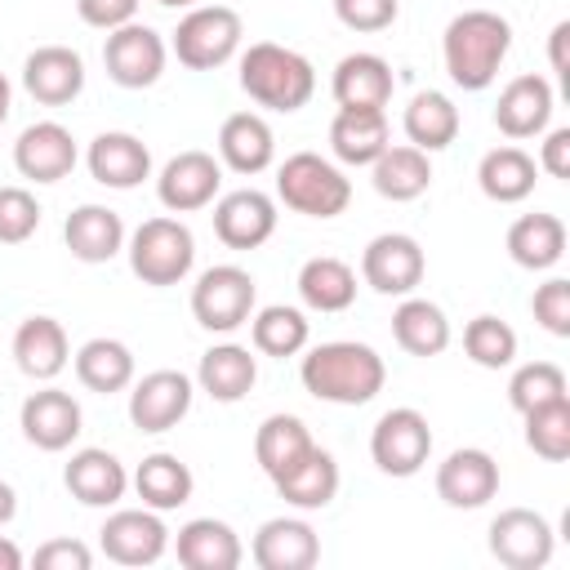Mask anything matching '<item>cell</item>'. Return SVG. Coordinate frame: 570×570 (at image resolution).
Returning <instances> with one entry per match:
<instances>
[{"label": "cell", "mask_w": 570, "mask_h": 570, "mask_svg": "<svg viewBox=\"0 0 570 570\" xmlns=\"http://www.w3.org/2000/svg\"><path fill=\"white\" fill-rule=\"evenodd\" d=\"M298 379H303V387L316 401H330V405H365V401H374L383 392L387 365H383V356L370 343L334 338V343H316L303 356Z\"/></svg>", "instance_id": "cell-1"}, {"label": "cell", "mask_w": 570, "mask_h": 570, "mask_svg": "<svg viewBox=\"0 0 570 570\" xmlns=\"http://www.w3.org/2000/svg\"><path fill=\"white\" fill-rule=\"evenodd\" d=\"M508 49H512V27L494 9H463L459 18H450L441 36V58H445L450 80L472 94L494 85Z\"/></svg>", "instance_id": "cell-2"}, {"label": "cell", "mask_w": 570, "mask_h": 570, "mask_svg": "<svg viewBox=\"0 0 570 570\" xmlns=\"http://www.w3.org/2000/svg\"><path fill=\"white\" fill-rule=\"evenodd\" d=\"M240 89L272 111H298L316 94V71L312 62L276 40H258L240 53Z\"/></svg>", "instance_id": "cell-3"}, {"label": "cell", "mask_w": 570, "mask_h": 570, "mask_svg": "<svg viewBox=\"0 0 570 570\" xmlns=\"http://www.w3.org/2000/svg\"><path fill=\"white\" fill-rule=\"evenodd\" d=\"M276 196L285 200V209L307 214V218H338L352 205V178L316 156V151H294L285 156V165L276 169Z\"/></svg>", "instance_id": "cell-4"}, {"label": "cell", "mask_w": 570, "mask_h": 570, "mask_svg": "<svg viewBox=\"0 0 570 570\" xmlns=\"http://www.w3.org/2000/svg\"><path fill=\"white\" fill-rule=\"evenodd\" d=\"M196 263V236L178 218H147L129 236V267L142 285H178Z\"/></svg>", "instance_id": "cell-5"}, {"label": "cell", "mask_w": 570, "mask_h": 570, "mask_svg": "<svg viewBox=\"0 0 570 570\" xmlns=\"http://www.w3.org/2000/svg\"><path fill=\"white\" fill-rule=\"evenodd\" d=\"M254 303H258V285L245 267L236 263H218V267H205L191 285V316L200 330L209 334H232L240 330L249 316H254Z\"/></svg>", "instance_id": "cell-6"}, {"label": "cell", "mask_w": 570, "mask_h": 570, "mask_svg": "<svg viewBox=\"0 0 570 570\" xmlns=\"http://www.w3.org/2000/svg\"><path fill=\"white\" fill-rule=\"evenodd\" d=\"M240 13L227 9V4H200L191 9L178 27H174V58L187 67V71H214L223 67L227 58H236L240 49Z\"/></svg>", "instance_id": "cell-7"}, {"label": "cell", "mask_w": 570, "mask_h": 570, "mask_svg": "<svg viewBox=\"0 0 570 570\" xmlns=\"http://www.w3.org/2000/svg\"><path fill=\"white\" fill-rule=\"evenodd\" d=\"M432 454V428L414 405L387 410L370 432V459L387 476H414Z\"/></svg>", "instance_id": "cell-8"}, {"label": "cell", "mask_w": 570, "mask_h": 570, "mask_svg": "<svg viewBox=\"0 0 570 570\" xmlns=\"http://www.w3.org/2000/svg\"><path fill=\"white\" fill-rule=\"evenodd\" d=\"M165 58H169V49H165L160 31H151L138 18L125 22V27H116V31H107L102 67H107V76L120 89H147V85H156L160 71H165Z\"/></svg>", "instance_id": "cell-9"}, {"label": "cell", "mask_w": 570, "mask_h": 570, "mask_svg": "<svg viewBox=\"0 0 570 570\" xmlns=\"http://www.w3.org/2000/svg\"><path fill=\"white\" fill-rule=\"evenodd\" d=\"M428 272V258H423V245L405 232H383L365 245L361 254V281L374 289V294H387V298H405L419 289Z\"/></svg>", "instance_id": "cell-10"}, {"label": "cell", "mask_w": 570, "mask_h": 570, "mask_svg": "<svg viewBox=\"0 0 570 570\" xmlns=\"http://www.w3.org/2000/svg\"><path fill=\"white\" fill-rule=\"evenodd\" d=\"M552 525L534 508H503L490 521V557L508 570H543L552 561Z\"/></svg>", "instance_id": "cell-11"}, {"label": "cell", "mask_w": 570, "mask_h": 570, "mask_svg": "<svg viewBox=\"0 0 570 570\" xmlns=\"http://www.w3.org/2000/svg\"><path fill=\"white\" fill-rule=\"evenodd\" d=\"M98 548L116 566H151V561L165 557L169 530H165V521H160L156 508H120V512H111L102 521Z\"/></svg>", "instance_id": "cell-12"}, {"label": "cell", "mask_w": 570, "mask_h": 570, "mask_svg": "<svg viewBox=\"0 0 570 570\" xmlns=\"http://www.w3.org/2000/svg\"><path fill=\"white\" fill-rule=\"evenodd\" d=\"M223 187V165L209 156V151H178L165 160L160 178H156V196L169 214H196L205 205H214Z\"/></svg>", "instance_id": "cell-13"}, {"label": "cell", "mask_w": 570, "mask_h": 570, "mask_svg": "<svg viewBox=\"0 0 570 570\" xmlns=\"http://www.w3.org/2000/svg\"><path fill=\"white\" fill-rule=\"evenodd\" d=\"M191 379L183 370H151L129 392V423L138 432H169L191 410Z\"/></svg>", "instance_id": "cell-14"}, {"label": "cell", "mask_w": 570, "mask_h": 570, "mask_svg": "<svg viewBox=\"0 0 570 570\" xmlns=\"http://www.w3.org/2000/svg\"><path fill=\"white\" fill-rule=\"evenodd\" d=\"M436 494L445 508H485L494 494H499V463L490 450L481 445H463V450H450L436 468Z\"/></svg>", "instance_id": "cell-15"}, {"label": "cell", "mask_w": 570, "mask_h": 570, "mask_svg": "<svg viewBox=\"0 0 570 570\" xmlns=\"http://www.w3.org/2000/svg\"><path fill=\"white\" fill-rule=\"evenodd\" d=\"M80 423H85L80 401H76L71 392H62V387H40V392H31V396L22 401V410H18L22 436H27L36 450H49V454L67 450V445L80 436Z\"/></svg>", "instance_id": "cell-16"}, {"label": "cell", "mask_w": 570, "mask_h": 570, "mask_svg": "<svg viewBox=\"0 0 570 570\" xmlns=\"http://www.w3.org/2000/svg\"><path fill=\"white\" fill-rule=\"evenodd\" d=\"M276 232V200L258 187H240L218 196L214 205V236L227 249H258Z\"/></svg>", "instance_id": "cell-17"}, {"label": "cell", "mask_w": 570, "mask_h": 570, "mask_svg": "<svg viewBox=\"0 0 570 570\" xmlns=\"http://www.w3.org/2000/svg\"><path fill=\"white\" fill-rule=\"evenodd\" d=\"M13 165L31 183H58L76 169V138L58 120H36L13 142Z\"/></svg>", "instance_id": "cell-18"}, {"label": "cell", "mask_w": 570, "mask_h": 570, "mask_svg": "<svg viewBox=\"0 0 570 570\" xmlns=\"http://www.w3.org/2000/svg\"><path fill=\"white\" fill-rule=\"evenodd\" d=\"M22 85L45 107H67L85 89V58L67 45H40L22 62Z\"/></svg>", "instance_id": "cell-19"}, {"label": "cell", "mask_w": 570, "mask_h": 570, "mask_svg": "<svg viewBox=\"0 0 570 570\" xmlns=\"http://www.w3.org/2000/svg\"><path fill=\"white\" fill-rule=\"evenodd\" d=\"M249 557L258 570H312L321 561V539L303 517H272L258 525Z\"/></svg>", "instance_id": "cell-20"}, {"label": "cell", "mask_w": 570, "mask_h": 570, "mask_svg": "<svg viewBox=\"0 0 570 570\" xmlns=\"http://www.w3.org/2000/svg\"><path fill=\"white\" fill-rule=\"evenodd\" d=\"M62 485L71 490V499H80L85 508H111L125 499L129 490V472L125 463L111 454V450H98V445H85L67 459L62 468Z\"/></svg>", "instance_id": "cell-21"}, {"label": "cell", "mask_w": 570, "mask_h": 570, "mask_svg": "<svg viewBox=\"0 0 570 570\" xmlns=\"http://www.w3.org/2000/svg\"><path fill=\"white\" fill-rule=\"evenodd\" d=\"M85 165H89L94 183L116 187V191H129L142 178H151V151H147V142L134 138V134H125V129L98 134L89 142V151H85Z\"/></svg>", "instance_id": "cell-22"}, {"label": "cell", "mask_w": 570, "mask_h": 570, "mask_svg": "<svg viewBox=\"0 0 570 570\" xmlns=\"http://www.w3.org/2000/svg\"><path fill=\"white\" fill-rule=\"evenodd\" d=\"M548 120H552V85L543 76L525 71L503 85L494 102V125L503 138H534L548 129Z\"/></svg>", "instance_id": "cell-23"}, {"label": "cell", "mask_w": 570, "mask_h": 570, "mask_svg": "<svg viewBox=\"0 0 570 570\" xmlns=\"http://www.w3.org/2000/svg\"><path fill=\"white\" fill-rule=\"evenodd\" d=\"M174 557L178 566L187 570H236L245 561V548H240V534L218 521V517H196L178 530L174 539Z\"/></svg>", "instance_id": "cell-24"}, {"label": "cell", "mask_w": 570, "mask_h": 570, "mask_svg": "<svg viewBox=\"0 0 570 570\" xmlns=\"http://www.w3.org/2000/svg\"><path fill=\"white\" fill-rule=\"evenodd\" d=\"M13 361L27 379H58L71 361V343H67V330L62 321L53 316H27L18 330H13Z\"/></svg>", "instance_id": "cell-25"}, {"label": "cell", "mask_w": 570, "mask_h": 570, "mask_svg": "<svg viewBox=\"0 0 570 570\" xmlns=\"http://www.w3.org/2000/svg\"><path fill=\"white\" fill-rule=\"evenodd\" d=\"M330 89H334V102H338V107H379V111H383V107L392 102L396 80H392L387 58L361 49V53L338 58Z\"/></svg>", "instance_id": "cell-26"}, {"label": "cell", "mask_w": 570, "mask_h": 570, "mask_svg": "<svg viewBox=\"0 0 570 570\" xmlns=\"http://www.w3.org/2000/svg\"><path fill=\"white\" fill-rule=\"evenodd\" d=\"M330 151L343 165H374L387 151V116L379 107H338L330 120Z\"/></svg>", "instance_id": "cell-27"}, {"label": "cell", "mask_w": 570, "mask_h": 570, "mask_svg": "<svg viewBox=\"0 0 570 570\" xmlns=\"http://www.w3.org/2000/svg\"><path fill=\"white\" fill-rule=\"evenodd\" d=\"M62 240L80 263H111L125 249V223L107 205H80L62 223Z\"/></svg>", "instance_id": "cell-28"}, {"label": "cell", "mask_w": 570, "mask_h": 570, "mask_svg": "<svg viewBox=\"0 0 570 570\" xmlns=\"http://www.w3.org/2000/svg\"><path fill=\"white\" fill-rule=\"evenodd\" d=\"M276 156L272 125L258 111H232L218 129V160L236 174H263Z\"/></svg>", "instance_id": "cell-29"}, {"label": "cell", "mask_w": 570, "mask_h": 570, "mask_svg": "<svg viewBox=\"0 0 570 570\" xmlns=\"http://www.w3.org/2000/svg\"><path fill=\"white\" fill-rule=\"evenodd\" d=\"M196 383L209 401L236 405L240 396H249V387L258 383V361L249 356V347L240 343H214L200 365H196Z\"/></svg>", "instance_id": "cell-30"}, {"label": "cell", "mask_w": 570, "mask_h": 570, "mask_svg": "<svg viewBox=\"0 0 570 570\" xmlns=\"http://www.w3.org/2000/svg\"><path fill=\"white\" fill-rule=\"evenodd\" d=\"M272 485H276V494H281L289 508L316 512V508L334 503V494H338V463H334L330 450L312 445V450H307L289 472H281Z\"/></svg>", "instance_id": "cell-31"}, {"label": "cell", "mask_w": 570, "mask_h": 570, "mask_svg": "<svg viewBox=\"0 0 570 570\" xmlns=\"http://www.w3.org/2000/svg\"><path fill=\"white\" fill-rule=\"evenodd\" d=\"M392 338L410 356H441L450 347V321L432 298L405 294L392 312Z\"/></svg>", "instance_id": "cell-32"}, {"label": "cell", "mask_w": 570, "mask_h": 570, "mask_svg": "<svg viewBox=\"0 0 570 570\" xmlns=\"http://www.w3.org/2000/svg\"><path fill=\"white\" fill-rule=\"evenodd\" d=\"M508 254L525 272H548L566 254V223L557 214H521L508 227Z\"/></svg>", "instance_id": "cell-33"}, {"label": "cell", "mask_w": 570, "mask_h": 570, "mask_svg": "<svg viewBox=\"0 0 570 570\" xmlns=\"http://www.w3.org/2000/svg\"><path fill=\"white\" fill-rule=\"evenodd\" d=\"M129 481H134V490H138L142 508H156V512L183 508V503L191 499V490H196L191 468H187L178 454H165V450L147 454V459L134 468V476H129Z\"/></svg>", "instance_id": "cell-34"}, {"label": "cell", "mask_w": 570, "mask_h": 570, "mask_svg": "<svg viewBox=\"0 0 570 570\" xmlns=\"http://www.w3.org/2000/svg\"><path fill=\"white\" fill-rule=\"evenodd\" d=\"M298 298L312 312H347L356 303V272L334 254H316L298 267Z\"/></svg>", "instance_id": "cell-35"}, {"label": "cell", "mask_w": 570, "mask_h": 570, "mask_svg": "<svg viewBox=\"0 0 570 570\" xmlns=\"http://www.w3.org/2000/svg\"><path fill=\"white\" fill-rule=\"evenodd\" d=\"M534 178H539L534 156L521 151V147H512V142L485 151L481 165H476V183H481V191H485L490 200H499V205H517V200H525V196L534 191Z\"/></svg>", "instance_id": "cell-36"}, {"label": "cell", "mask_w": 570, "mask_h": 570, "mask_svg": "<svg viewBox=\"0 0 570 570\" xmlns=\"http://www.w3.org/2000/svg\"><path fill=\"white\" fill-rule=\"evenodd\" d=\"M316 441H312V432H307V423L298 419V414H267L263 423H258V432H254V459H258V468L276 481L281 472H289L307 450H312Z\"/></svg>", "instance_id": "cell-37"}, {"label": "cell", "mask_w": 570, "mask_h": 570, "mask_svg": "<svg viewBox=\"0 0 570 570\" xmlns=\"http://www.w3.org/2000/svg\"><path fill=\"white\" fill-rule=\"evenodd\" d=\"M405 138H410V147H419V151H445L454 138H459V107L445 98V94H436V89H423V94H414L410 98V107H405Z\"/></svg>", "instance_id": "cell-38"}, {"label": "cell", "mask_w": 570, "mask_h": 570, "mask_svg": "<svg viewBox=\"0 0 570 570\" xmlns=\"http://www.w3.org/2000/svg\"><path fill=\"white\" fill-rule=\"evenodd\" d=\"M370 178H374V191L383 200H414L432 183V160H428V151H419L410 142L405 147L387 142V151L370 165Z\"/></svg>", "instance_id": "cell-39"}, {"label": "cell", "mask_w": 570, "mask_h": 570, "mask_svg": "<svg viewBox=\"0 0 570 570\" xmlns=\"http://www.w3.org/2000/svg\"><path fill=\"white\" fill-rule=\"evenodd\" d=\"M76 379L102 396L125 392L134 383V352L120 338H89L76 352Z\"/></svg>", "instance_id": "cell-40"}, {"label": "cell", "mask_w": 570, "mask_h": 570, "mask_svg": "<svg viewBox=\"0 0 570 570\" xmlns=\"http://www.w3.org/2000/svg\"><path fill=\"white\" fill-rule=\"evenodd\" d=\"M249 338L263 356H298L307 347V316L298 307H285V303H272V307H258L249 316Z\"/></svg>", "instance_id": "cell-41"}, {"label": "cell", "mask_w": 570, "mask_h": 570, "mask_svg": "<svg viewBox=\"0 0 570 570\" xmlns=\"http://www.w3.org/2000/svg\"><path fill=\"white\" fill-rule=\"evenodd\" d=\"M521 419H525V445L539 459H548V463L570 459V396L543 401V405L525 410Z\"/></svg>", "instance_id": "cell-42"}, {"label": "cell", "mask_w": 570, "mask_h": 570, "mask_svg": "<svg viewBox=\"0 0 570 570\" xmlns=\"http://www.w3.org/2000/svg\"><path fill=\"white\" fill-rule=\"evenodd\" d=\"M463 352L472 356V365H481V370H503V365H512L517 361V330L508 325V321H499V316H472L468 325H463Z\"/></svg>", "instance_id": "cell-43"}, {"label": "cell", "mask_w": 570, "mask_h": 570, "mask_svg": "<svg viewBox=\"0 0 570 570\" xmlns=\"http://www.w3.org/2000/svg\"><path fill=\"white\" fill-rule=\"evenodd\" d=\"M557 396H566V370L552 361H530L508 379V405L517 414H525L543 401H557Z\"/></svg>", "instance_id": "cell-44"}, {"label": "cell", "mask_w": 570, "mask_h": 570, "mask_svg": "<svg viewBox=\"0 0 570 570\" xmlns=\"http://www.w3.org/2000/svg\"><path fill=\"white\" fill-rule=\"evenodd\" d=\"M40 227V200L27 187H0V245H22Z\"/></svg>", "instance_id": "cell-45"}, {"label": "cell", "mask_w": 570, "mask_h": 570, "mask_svg": "<svg viewBox=\"0 0 570 570\" xmlns=\"http://www.w3.org/2000/svg\"><path fill=\"white\" fill-rule=\"evenodd\" d=\"M530 312H534V321H539L548 334L570 338V281H561V276L543 281V285L534 289V298H530Z\"/></svg>", "instance_id": "cell-46"}, {"label": "cell", "mask_w": 570, "mask_h": 570, "mask_svg": "<svg viewBox=\"0 0 570 570\" xmlns=\"http://www.w3.org/2000/svg\"><path fill=\"white\" fill-rule=\"evenodd\" d=\"M401 13V0H334V18L347 31H387Z\"/></svg>", "instance_id": "cell-47"}, {"label": "cell", "mask_w": 570, "mask_h": 570, "mask_svg": "<svg viewBox=\"0 0 570 570\" xmlns=\"http://www.w3.org/2000/svg\"><path fill=\"white\" fill-rule=\"evenodd\" d=\"M40 570H89L94 566V552L80 543V539H49L36 548L31 557Z\"/></svg>", "instance_id": "cell-48"}, {"label": "cell", "mask_w": 570, "mask_h": 570, "mask_svg": "<svg viewBox=\"0 0 570 570\" xmlns=\"http://www.w3.org/2000/svg\"><path fill=\"white\" fill-rule=\"evenodd\" d=\"M76 13H80L85 27L116 31V27L138 18V0H76Z\"/></svg>", "instance_id": "cell-49"}, {"label": "cell", "mask_w": 570, "mask_h": 570, "mask_svg": "<svg viewBox=\"0 0 570 570\" xmlns=\"http://www.w3.org/2000/svg\"><path fill=\"white\" fill-rule=\"evenodd\" d=\"M539 169H548L552 178H570V129H552L539 147Z\"/></svg>", "instance_id": "cell-50"}, {"label": "cell", "mask_w": 570, "mask_h": 570, "mask_svg": "<svg viewBox=\"0 0 570 570\" xmlns=\"http://www.w3.org/2000/svg\"><path fill=\"white\" fill-rule=\"evenodd\" d=\"M566 40H570V22H557L548 36V53H552V71L561 80H570V62H566Z\"/></svg>", "instance_id": "cell-51"}, {"label": "cell", "mask_w": 570, "mask_h": 570, "mask_svg": "<svg viewBox=\"0 0 570 570\" xmlns=\"http://www.w3.org/2000/svg\"><path fill=\"white\" fill-rule=\"evenodd\" d=\"M0 570H22V548L13 539H0Z\"/></svg>", "instance_id": "cell-52"}, {"label": "cell", "mask_w": 570, "mask_h": 570, "mask_svg": "<svg viewBox=\"0 0 570 570\" xmlns=\"http://www.w3.org/2000/svg\"><path fill=\"white\" fill-rule=\"evenodd\" d=\"M13 512H18V494H13V485H9V481H0V525H9V521H13Z\"/></svg>", "instance_id": "cell-53"}, {"label": "cell", "mask_w": 570, "mask_h": 570, "mask_svg": "<svg viewBox=\"0 0 570 570\" xmlns=\"http://www.w3.org/2000/svg\"><path fill=\"white\" fill-rule=\"evenodd\" d=\"M9 107H13V89H9V80H4V71H0V125L9 120Z\"/></svg>", "instance_id": "cell-54"}, {"label": "cell", "mask_w": 570, "mask_h": 570, "mask_svg": "<svg viewBox=\"0 0 570 570\" xmlns=\"http://www.w3.org/2000/svg\"><path fill=\"white\" fill-rule=\"evenodd\" d=\"M156 4H165V9H183V4H196V0H156Z\"/></svg>", "instance_id": "cell-55"}, {"label": "cell", "mask_w": 570, "mask_h": 570, "mask_svg": "<svg viewBox=\"0 0 570 570\" xmlns=\"http://www.w3.org/2000/svg\"><path fill=\"white\" fill-rule=\"evenodd\" d=\"M209 4H218V0H209Z\"/></svg>", "instance_id": "cell-56"}]
</instances>
